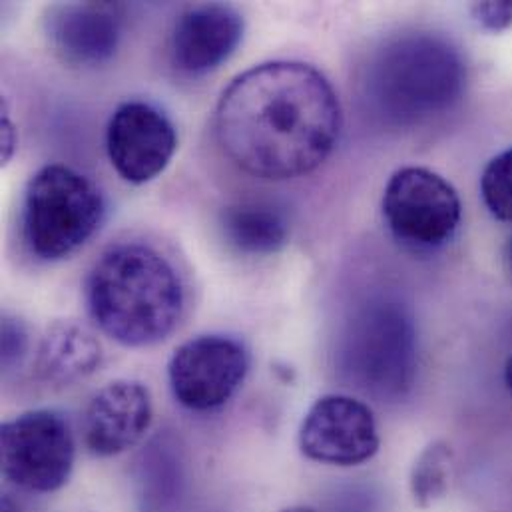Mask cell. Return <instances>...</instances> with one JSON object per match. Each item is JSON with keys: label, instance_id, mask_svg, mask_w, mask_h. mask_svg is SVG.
<instances>
[{"label": "cell", "instance_id": "obj_17", "mask_svg": "<svg viewBox=\"0 0 512 512\" xmlns=\"http://www.w3.org/2000/svg\"><path fill=\"white\" fill-rule=\"evenodd\" d=\"M481 196L491 216L512 224V146L487 164L481 176Z\"/></svg>", "mask_w": 512, "mask_h": 512}, {"label": "cell", "instance_id": "obj_20", "mask_svg": "<svg viewBox=\"0 0 512 512\" xmlns=\"http://www.w3.org/2000/svg\"><path fill=\"white\" fill-rule=\"evenodd\" d=\"M0 138H2V164H6V162L12 158V154H14V150H16V142H18V138H16V128H14V124L10 122L6 108H4V112H2Z\"/></svg>", "mask_w": 512, "mask_h": 512}, {"label": "cell", "instance_id": "obj_2", "mask_svg": "<svg viewBox=\"0 0 512 512\" xmlns=\"http://www.w3.org/2000/svg\"><path fill=\"white\" fill-rule=\"evenodd\" d=\"M86 303L96 325L126 347L164 341L180 323L186 291L174 263L142 242L108 248L86 277Z\"/></svg>", "mask_w": 512, "mask_h": 512}, {"label": "cell", "instance_id": "obj_7", "mask_svg": "<svg viewBox=\"0 0 512 512\" xmlns=\"http://www.w3.org/2000/svg\"><path fill=\"white\" fill-rule=\"evenodd\" d=\"M2 473L30 493L62 489L74 469L76 443L66 419L48 409L18 415L2 425Z\"/></svg>", "mask_w": 512, "mask_h": 512}, {"label": "cell", "instance_id": "obj_23", "mask_svg": "<svg viewBox=\"0 0 512 512\" xmlns=\"http://www.w3.org/2000/svg\"><path fill=\"white\" fill-rule=\"evenodd\" d=\"M281 512H319L311 507H289V509H283Z\"/></svg>", "mask_w": 512, "mask_h": 512}, {"label": "cell", "instance_id": "obj_18", "mask_svg": "<svg viewBox=\"0 0 512 512\" xmlns=\"http://www.w3.org/2000/svg\"><path fill=\"white\" fill-rule=\"evenodd\" d=\"M28 351V333L20 319L4 317L2 319V367L10 371Z\"/></svg>", "mask_w": 512, "mask_h": 512}, {"label": "cell", "instance_id": "obj_3", "mask_svg": "<svg viewBox=\"0 0 512 512\" xmlns=\"http://www.w3.org/2000/svg\"><path fill=\"white\" fill-rule=\"evenodd\" d=\"M465 68L441 36L411 32L387 40L369 60L363 88L371 110L389 124H419L459 100Z\"/></svg>", "mask_w": 512, "mask_h": 512}, {"label": "cell", "instance_id": "obj_15", "mask_svg": "<svg viewBox=\"0 0 512 512\" xmlns=\"http://www.w3.org/2000/svg\"><path fill=\"white\" fill-rule=\"evenodd\" d=\"M220 226L226 242L248 256H271L289 242L285 214L261 200H240L222 210Z\"/></svg>", "mask_w": 512, "mask_h": 512}, {"label": "cell", "instance_id": "obj_5", "mask_svg": "<svg viewBox=\"0 0 512 512\" xmlns=\"http://www.w3.org/2000/svg\"><path fill=\"white\" fill-rule=\"evenodd\" d=\"M343 355L359 389L399 397L415 375L413 323L397 303H371L353 319Z\"/></svg>", "mask_w": 512, "mask_h": 512}, {"label": "cell", "instance_id": "obj_12", "mask_svg": "<svg viewBox=\"0 0 512 512\" xmlns=\"http://www.w3.org/2000/svg\"><path fill=\"white\" fill-rule=\"evenodd\" d=\"M152 395L140 381H112L84 413V443L96 457H116L142 441L152 425Z\"/></svg>", "mask_w": 512, "mask_h": 512}, {"label": "cell", "instance_id": "obj_1", "mask_svg": "<svg viewBox=\"0 0 512 512\" xmlns=\"http://www.w3.org/2000/svg\"><path fill=\"white\" fill-rule=\"evenodd\" d=\"M343 128L339 96L311 64L273 60L236 76L216 108V136L226 156L261 180L315 172Z\"/></svg>", "mask_w": 512, "mask_h": 512}, {"label": "cell", "instance_id": "obj_19", "mask_svg": "<svg viewBox=\"0 0 512 512\" xmlns=\"http://www.w3.org/2000/svg\"><path fill=\"white\" fill-rule=\"evenodd\" d=\"M471 12L475 20L491 32H501L512 26V2H477Z\"/></svg>", "mask_w": 512, "mask_h": 512}, {"label": "cell", "instance_id": "obj_9", "mask_svg": "<svg viewBox=\"0 0 512 512\" xmlns=\"http://www.w3.org/2000/svg\"><path fill=\"white\" fill-rule=\"evenodd\" d=\"M381 447L369 405L349 395H323L307 411L299 429L301 453L323 465L357 467Z\"/></svg>", "mask_w": 512, "mask_h": 512}, {"label": "cell", "instance_id": "obj_22", "mask_svg": "<svg viewBox=\"0 0 512 512\" xmlns=\"http://www.w3.org/2000/svg\"><path fill=\"white\" fill-rule=\"evenodd\" d=\"M505 383H507V387H509V391L512 393V355L509 357V361H507V367H505Z\"/></svg>", "mask_w": 512, "mask_h": 512}, {"label": "cell", "instance_id": "obj_6", "mask_svg": "<svg viewBox=\"0 0 512 512\" xmlns=\"http://www.w3.org/2000/svg\"><path fill=\"white\" fill-rule=\"evenodd\" d=\"M381 208L393 238L421 254L451 244L463 220V204L453 184L419 166L401 168L389 178Z\"/></svg>", "mask_w": 512, "mask_h": 512}, {"label": "cell", "instance_id": "obj_11", "mask_svg": "<svg viewBox=\"0 0 512 512\" xmlns=\"http://www.w3.org/2000/svg\"><path fill=\"white\" fill-rule=\"evenodd\" d=\"M44 32L52 52L70 66L110 60L122 40L124 10L112 2H62L48 8Z\"/></svg>", "mask_w": 512, "mask_h": 512}, {"label": "cell", "instance_id": "obj_16", "mask_svg": "<svg viewBox=\"0 0 512 512\" xmlns=\"http://www.w3.org/2000/svg\"><path fill=\"white\" fill-rule=\"evenodd\" d=\"M453 451L447 443H431L415 461L411 471V493L421 509L437 503L449 487Z\"/></svg>", "mask_w": 512, "mask_h": 512}, {"label": "cell", "instance_id": "obj_8", "mask_svg": "<svg viewBox=\"0 0 512 512\" xmlns=\"http://www.w3.org/2000/svg\"><path fill=\"white\" fill-rule=\"evenodd\" d=\"M250 373L246 345L228 335H200L182 343L168 365L174 399L196 413L224 407Z\"/></svg>", "mask_w": 512, "mask_h": 512}, {"label": "cell", "instance_id": "obj_13", "mask_svg": "<svg viewBox=\"0 0 512 512\" xmlns=\"http://www.w3.org/2000/svg\"><path fill=\"white\" fill-rule=\"evenodd\" d=\"M244 38V16L230 4H200L188 8L170 38V58L176 70L204 76L220 68Z\"/></svg>", "mask_w": 512, "mask_h": 512}, {"label": "cell", "instance_id": "obj_10", "mask_svg": "<svg viewBox=\"0 0 512 512\" xmlns=\"http://www.w3.org/2000/svg\"><path fill=\"white\" fill-rule=\"evenodd\" d=\"M176 148V126L150 102H124L108 122V158L118 176L128 184L142 186L158 178L172 162Z\"/></svg>", "mask_w": 512, "mask_h": 512}, {"label": "cell", "instance_id": "obj_14", "mask_svg": "<svg viewBox=\"0 0 512 512\" xmlns=\"http://www.w3.org/2000/svg\"><path fill=\"white\" fill-rule=\"evenodd\" d=\"M102 363L96 335L76 321H56L42 335L34 371L50 387H70L88 379Z\"/></svg>", "mask_w": 512, "mask_h": 512}, {"label": "cell", "instance_id": "obj_21", "mask_svg": "<svg viewBox=\"0 0 512 512\" xmlns=\"http://www.w3.org/2000/svg\"><path fill=\"white\" fill-rule=\"evenodd\" d=\"M505 269H507L512 281V236L509 238L507 246H505Z\"/></svg>", "mask_w": 512, "mask_h": 512}, {"label": "cell", "instance_id": "obj_4", "mask_svg": "<svg viewBox=\"0 0 512 512\" xmlns=\"http://www.w3.org/2000/svg\"><path fill=\"white\" fill-rule=\"evenodd\" d=\"M106 200L84 174L64 164L40 168L22 202V242L30 256L58 261L78 252L102 226Z\"/></svg>", "mask_w": 512, "mask_h": 512}]
</instances>
